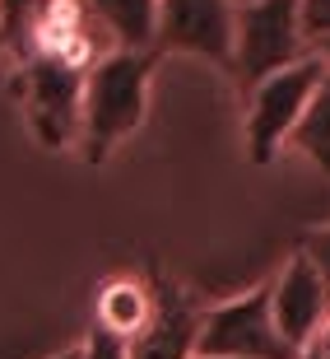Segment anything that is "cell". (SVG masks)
Masks as SVG:
<instances>
[{"mask_svg": "<svg viewBox=\"0 0 330 359\" xmlns=\"http://www.w3.org/2000/svg\"><path fill=\"white\" fill-rule=\"evenodd\" d=\"M233 0H159L154 52H186L196 61L233 66Z\"/></svg>", "mask_w": 330, "mask_h": 359, "instance_id": "52a82bcc", "label": "cell"}, {"mask_svg": "<svg viewBox=\"0 0 330 359\" xmlns=\"http://www.w3.org/2000/svg\"><path fill=\"white\" fill-rule=\"evenodd\" d=\"M159 70V52H103L84 70L80 145L89 163H103L121 140H131L149 117V84Z\"/></svg>", "mask_w": 330, "mask_h": 359, "instance_id": "6da1fadb", "label": "cell"}, {"mask_svg": "<svg viewBox=\"0 0 330 359\" xmlns=\"http://www.w3.org/2000/svg\"><path fill=\"white\" fill-rule=\"evenodd\" d=\"M117 52H154L159 0H80Z\"/></svg>", "mask_w": 330, "mask_h": 359, "instance_id": "9c48e42d", "label": "cell"}, {"mask_svg": "<svg viewBox=\"0 0 330 359\" xmlns=\"http://www.w3.org/2000/svg\"><path fill=\"white\" fill-rule=\"evenodd\" d=\"M303 359H321V341H317V346H307V350H303Z\"/></svg>", "mask_w": 330, "mask_h": 359, "instance_id": "e0dca14e", "label": "cell"}, {"mask_svg": "<svg viewBox=\"0 0 330 359\" xmlns=\"http://www.w3.org/2000/svg\"><path fill=\"white\" fill-rule=\"evenodd\" d=\"M145 285H149V318L126 341V359H196V336L200 318H205L196 294L163 271H149Z\"/></svg>", "mask_w": 330, "mask_h": 359, "instance_id": "8992f818", "label": "cell"}, {"mask_svg": "<svg viewBox=\"0 0 330 359\" xmlns=\"http://www.w3.org/2000/svg\"><path fill=\"white\" fill-rule=\"evenodd\" d=\"M312 56L298 24V0H247L233 10V66L228 75L238 80L242 98L275 70Z\"/></svg>", "mask_w": 330, "mask_h": 359, "instance_id": "7a4b0ae2", "label": "cell"}, {"mask_svg": "<svg viewBox=\"0 0 330 359\" xmlns=\"http://www.w3.org/2000/svg\"><path fill=\"white\" fill-rule=\"evenodd\" d=\"M270 318H275L279 336H284L293 350L317 346L321 332H326L330 299H326L321 276L312 271V262H307L303 252H293L289 262H284V271L270 280Z\"/></svg>", "mask_w": 330, "mask_h": 359, "instance_id": "ba28073f", "label": "cell"}, {"mask_svg": "<svg viewBox=\"0 0 330 359\" xmlns=\"http://www.w3.org/2000/svg\"><path fill=\"white\" fill-rule=\"evenodd\" d=\"M321 341H326V350H330V322H326V332H321Z\"/></svg>", "mask_w": 330, "mask_h": 359, "instance_id": "d6986e66", "label": "cell"}, {"mask_svg": "<svg viewBox=\"0 0 330 359\" xmlns=\"http://www.w3.org/2000/svg\"><path fill=\"white\" fill-rule=\"evenodd\" d=\"M80 359H126V341L103 332V327H89V336H84V346H80Z\"/></svg>", "mask_w": 330, "mask_h": 359, "instance_id": "9a60e30c", "label": "cell"}, {"mask_svg": "<svg viewBox=\"0 0 330 359\" xmlns=\"http://www.w3.org/2000/svg\"><path fill=\"white\" fill-rule=\"evenodd\" d=\"M317 56L326 61V70H330V42H321V47H317Z\"/></svg>", "mask_w": 330, "mask_h": 359, "instance_id": "2e32d148", "label": "cell"}, {"mask_svg": "<svg viewBox=\"0 0 330 359\" xmlns=\"http://www.w3.org/2000/svg\"><path fill=\"white\" fill-rule=\"evenodd\" d=\"M298 252L312 262V271L321 276V285H326V299H330V224L307 229L303 238H298Z\"/></svg>", "mask_w": 330, "mask_h": 359, "instance_id": "5bb4252c", "label": "cell"}, {"mask_svg": "<svg viewBox=\"0 0 330 359\" xmlns=\"http://www.w3.org/2000/svg\"><path fill=\"white\" fill-rule=\"evenodd\" d=\"M321 80H326V61L312 52L303 61H293V66L275 70L270 80H261L247 93V154L256 163H270L289 145L293 126L307 112Z\"/></svg>", "mask_w": 330, "mask_h": 359, "instance_id": "5b68a950", "label": "cell"}, {"mask_svg": "<svg viewBox=\"0 0 330 359\" xmlns=\"http://www.w3.org/2000/svg\"><path fill=\"white\" fill-rule=\"evenodd\" d=\"M52 359H80V350H61V355H52Z\"/></svg>", "mask_w": 330, "mask_h": 359, "instance_id": "ac0fdd59", "label": "cell"}, {"mask_svg": "<svg viewBox=\"0 0 330 359\" xmlns=\"http://www.w3.org/2000/svg\"><path fill=\"white\" fill-rule=\"evenodd\" d=\"M196 359H200V355H196Z\"/></svg>", "mask_w": 330, "mask_h": 359, "instance_id": "ffe728a7", "label": "cell"}, {"mask_svg": "<svg viewBox=\"0 0 330 359\" xmlns=\"http://www.w3.org/2000/svg\"><path fill=\"white\" fill-rule=\"evenodd\" d=\"M298 24L307 47L317 52L321 42H330V0H298Z\"/></svg>", "mask_w": 330, "mask_h": 359, "instance_id": "4fadbf2b", "label": "cell"}, {"mask_svg": "<svg viewBox=\"0 0 330 359\" xmlns=\"http://www.w3.org/2000/svg\"><path fill=\"white\" fill-rule=\"evenodd\" d=\"M289 149H298L312 168H321L330 177V70H326V80L317 84V93H312L307 112L298 117V126H293Z\"/></svg>", "mask_w": 330, "mask_h": 359, "instance_id": "8fae6325", "label": "cell"}, {"mask_svg": "<svg viewBox=\"0 0 330 359\" xmlns=\"http://www.w3.org/2000/svg\"><path fill=\"white\" fill-rule=\"evenodd\" d=\"M200 359H303V350H293L279 336L275 318H270V280L256 290H242L224 304L205 308L196 336Z\"/></svg>", "mask_w": 330, "mask_h": 359, "instance_id": "277c9868", "label": "cell"}, {"mask_svg": "<svg viewBox=\"0 0 330 359\" xmlns=\"http://www.w3.org/2000/svg\"><path fill=\"white\" fill-rule=\"evenodd\" d=\"M145 318H149V285H145V280L121 276V280H112V285H103L93 327H103V332L131 341V336L140 332V322H145Z\"/></svg>", "mask_w": 330, "mask_h": 359, "instance_id": "30bf717a", "label": "cell"}, {"mask_svg": "<svg viewBox=\"0 0 330 359\" xmlns=\"http://www.w3.org/2000/svg\"><path fill=\"white\" fill-rule=\"evenodd\" d=\"M47 5H52V0H0V47L14 52V56H24L28 33H33V24L42 19Z\"/></svg>", "mask_w": 330, "mask_h": 359, "instance_id": "7c38bea8", "label": "cell"}, {"mask_svg": "<svg viewBox=\"0 0 330 359\" xmlns=\"http://www.w3.org/2000/svg\"><path fill=\"white\" fill-rule=\"evenodd\" d=\"M10 89L28 117V131L47 149H70L80 140V103H84V66L61 56H19Z\"/></svg>", "mask_w": 330, "mask_h": 359, "instance_id": "3957f363", "label": "cell"}]
</instances>
